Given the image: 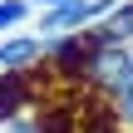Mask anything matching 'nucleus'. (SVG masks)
Masks as SVG:
<instances>
[{
    "label": "nucleus",
    "instance_id": "6e6552de",
    "mask_svg": "<svg viewBox=\"0 0 133 133\" xmlns=\"http://www.w3.org/2000/svg\"><path fill=\"white\" fill-rule=\"evenodd\" d=\"M114 5H133V0H114Z\"/></svg>",
    "mask_w": 133,
    "mask_h": 133
},
{
    "label": "nucleus",
    "instance_id": "0eeeda50",
    "mask_svg": "<svg viewBox=\"0 0 133 133\" xmlns=\"http://www.w3.org/2000/svg\"><path fill=\"white\" fill-rule=\"evenodd\" d=\"M0 133H39V118L25 109V114H15V118H5V123H0Z\"/></svg>",
    "mask_w": 133,
    "mask_h": 133
},
{
    "label": "nucleus",
    "instance_id": "f03ea898",
    "mask_svg": "<svg viewBox=\"0 0 133 133\" xmlns=\"http://www.w3.org/2000/svg\"><path fill=\"white\" fill-rule=\"evenodd\" d=\"M114 0H74V5H59V10H39V39H59V35H84L104 20Z\"/></svg>",
    "mask_w": 133,
    "mask_h": 133
},
{
    "label": "nucleus",
    "instance_id": "20e7f679",
    "mask_svg": "<svg viewBox=\"0 0 133 133\" xmlns=\"http://www.w3.org/2000/svg\"><path fill=\"white\" fill-rule=\"evenodd\" d=\"M89 44H133V5H109L89 30Z\"/></svg>",
    "mask_w": 133,
    "mask_h": 133
},
{
    "label": "nucleus",
    "instance_id": "7ed1b4c3",
    "mask_svg": "<svg viewBox=\"0 0 133 133\" xmlns=\"http://www.w3.org/2000/svg\"><path fill=\"white\" fill-rule=\"evenodd\" d=\"M44 64V39L39 35H5L0 39V74H30Z\"/></svg>",
    "mask_w": 133,
    "mask_h": 133
},
{
    "label": "nucleus",
    "instance_id": "f257e3e1",
    "mask_svg": "<svg viewBox=\"0 0 133 133\" xmlns=\"http://www.w3.org/2000/svg\"><path fill=\"white\" fill-rule=\"evenodd\" d=\"M79 79H84L94 94L118 99L123 89H133V44H89Z\"/></svg>",
    "mask_w": 133,
    "mask_h": 133
},
{
    "label": "nucleus",
    "instance_id": "423d86ee",
    "mask_svg": "<svg viewBox=\"0 0 133 133\" xmlns=\"http://www.w3.org/2000/svg\"><path fill=\"white\" fill-rule=\"evenodd\" d=\"M109 118L118 123V133H133V89H123L118 99H109Z\"/></svg>",
    "mask_w": 133,
    "mask_h": 133
},
{
    "label": "nucleus",
    "instance_id": "39448f33",
    "mask_svg": "<svg viewBox=\"0 0 133 133\" xmlns=\"http://www.w3.org/2000/svg\"><path fill=\"white\" fill-rule=\"evenodd\" d=\"M30 0H0V39L5 35H20L25 30V20H30Z\"/></svg>",
    "mask_w": 133,
    "mask_h": 133
}]
</instances>
